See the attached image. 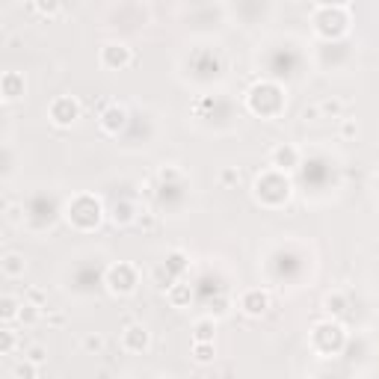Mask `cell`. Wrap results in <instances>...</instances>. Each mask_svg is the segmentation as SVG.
Wrapping results in <instances>:
<instances>
[{"label":"cell","mask_w":379,"mask_h":379,"mask_svg":"<svg viewBox=\"0 0 379 379\" xmlns=\"http://www.w3.org/2000/svg\"><path fill=\"white\" fill-rule=\"evenodd\" d=\"M110 220L116 225H134L140 220V210H136L134 201H116V205L110 208Z\"/></svg>","instance_id":"cell-15"},{"label":"cell","mask_w":379,"mask_h":379,"mask_svg":"<svg viewBox=\"0 0 379 379\" xmlns=\"http://www.w3.org/2000/svg\"><path fill=\"white\" fill-rule=\"evenodd\" d=\"M190 267V258H187V252L181 249H172L169 255H166V273L172 276V279H178V276Z\"/></svg>","instance_id":"cell-19"},{"label":"cell","mask_w":379,"mask_h":379,"mask_svg":"<svg viewBox=\"0 0 379 379\" xmlns=\"http://www.w3.org/2000/svg\"><path fill=\"white\" fill-rule=\"evenodd\" d=\"M48 323H50V326H62V323H66V317H62V314H50Z\"/></svg>","instance_id":"cell-32"},{"label":"cell","mask_w":379,"mask_h":379,"mask_svg":"<svg viewBox=\"0 0 379 379\" xmlns=\"http://www.w3.org/2000/svg\"><path fill=\"white\" fill-rule=\"evenodd\" d=\"M240 311L246 317H264L270 311V294L264 287H249L240 294Z\"/></svg>","instance_id":"cell-9"},{"label":"cell","mask_w":379,"mask_h":379,"mask_svg":"<svg viewBox=\"0 0 379 379\" xmlns=\"http://www.w3.org/2000/svg\"><path fill=\"white\" fill-rule=\"evenodd\" d=\"M290 190L294 187H290L285 172H279V169H267L255 178V199L264 208H282L290 199Z\"/></svg>","instance_id":"cell-2"},{"label":"cell","mask_w":379,"mask_h":379,"mask_svg":"<svg viewBox=\"0 0 379 379\" xmlns=\"http://www.w3.org/2000/svg\"><path fill=\"white\" fill-rule=\"evenodd\" d=\"M356 122H352V119H344V122H341V136H347V140H350V136H356Z\"/></svg>","instance_id":"cell-28"},{"label":"cell","mask_w":379,"mask_h":379,"mask_svg":"<svg viewBox=\"0 0 379 379\" xmlns=\"http://www.w3.org/2000/svg\"><path fill=\"white\" fill-rule=\"evenodd\" d=\"M98 124L104 134H119V131H124V124H128V110H124L122 104H107L104 110H101Z\"/></svg>","instance_id":"cell-11"},{"label":"cell","mask_w":379,"mask_h":379,"mask_svg":"<svg viewBox=\"0 0 379 379\" xmlns=\"http://www.w3.org/2000/svg\"><path fill=\"white\" fill-rule=\"evenodd\" d=\"M246 104H249L252 113H258V116L273 119V116H279L282 113L285 95H282V90L276 83H255L249 90V95H246Z\"/></svg>","instance_id":"cell-3"},{"label":"cell","mask_w":379,"mask_h":379,"mask_svg":"<svg viewBox=\"0 0 379 379\" xmlns=\"http://www.w3.org/2000/svg\"><path fill=\"white\" fill-rule=\"evenodd\" d=\"M83 350H86V352H101V350H104V335L90 332V335L83 338Z\"/></svg>","instance_id":"cell-27"},{"label":"cell","mask_w":379,"mask_h":379,"mask_svg":"<svg viewBox=\"0 0 379 379\" xmlns=\"http://www.w3.org/2000/svg\"><path fill=\"white\" fill-rule=\"evenodd\" d=\"M213 338H217V320H213V317L196 320V326H193V344H213Z\"/></svg>","instance_id":"cell-17"},{"label":"cell","mask_w":379,"mask_h":379,"mask_svg":"<svg viewBox=\"0 0 379 379\" xmlns=\"http://www.w3.org/2000/svg\"><path fill=\"white\" fill-rule=\"evenodd\" d=\"M66 220L71 222V229H78V231H95L101 220H104V208H101L98 196L78 193L66 205Z\"/></svg>","instance_id":"cell-1"},{"label":"cell","mask_w":379,"mask_h":379,"mask_svg":"<svg viewBox=\"0 0 379 379\" xmlns=\"http://www.w3.org/2000/svg\"><path fill=\"white\" fill-rule=\"evenodd\" d=\"M24 359L33 362V364H39V368H42V364L48 362V350H45L42 344H30L27 352H24Z\"/></svg>","instance_id":"cell-26"},{"label":"cell","mask_w":379,"mask_h":379,"mask_svg":"<svg viewBox=\"0 0 379 379\" xmlns=\"http://www.w3.org/2000/svg\"><path fill=\"white\" fill-rule=\"evenodd\" d=\"M166 299H169L172 308H187L190 299H193V290H190V285H184V282H172L166 287Z\"/></svg>","instance_id":"cell-16"},{"label":"cell","mask_w":379,"mask_h":379,"mask_svg":"<svg viewBox=\"0 0 379 379\" xmlns=\"http://www.w3.org/2000/svg\"><path fill=\"white\" fill-rule=\"evenodd\" d=\"M48 119L57 124V128H71L74 122L80 119V101L74 95H59L50 101L48 107Z\"/></svg>","instance_id":"cell-7"},{"label":"cell","mask_w":379,"mask_h":379,"mask_svg":"<svg viewBox=\"0 0 379 379\" xmlns=\"http://www.w3.org/2000/svg\"><path fill=\"white\" fill-rule=\"evenodd\" d=\"M270 163H273V169H279V172L296 169V166H299V148H296V145H290V143L276 145V148H273V155H270Z\"/></svg>","instance_id":"cell-12"},{"label":"cell","mask_w":379,"mask_h":379,"mask_svg":"<svg viewBox=\"0 0 379 379\" xmlns=\"http://www.w3.org/2000/svg\"><path fill=\"white\" fill-rule=\"evenodd\" d=\"M193 359L199 364H213V359H217V347L213 344H193Z\"/></svg>","instance_id":"cell-23"},{"label":"cell","mask_w":379,"mask_h":379,"mask_svg":"<svg viewBox=\"0 0 379 379\" xmlns=\"http://www.w3.org/2000/svg\"><path fill=\"white\" fill-rule=\"evenodd\" d=\"M347 344V332L344 326H341L338 320H320L314 323L311 329V347L320 352V356H335V352H341Z\"/></svg>","instance_id":"cell-5"},{"label":"cell","mask_w":379,"mask_h":379,"mask_svg":"<svg viewBox=\"0 0 379 379\" xmlns=\"http://www.w3.org/2000/svg\"><path fill=\"white\" fill-rule=\"evenodd\" d=\"M12 379H39V364H33V362H18L15 368H12Z\"/></svg>","instance_id":"cell-21"},{"label":"cell","mask_w":379,"mask_h":379,"mask_svg":"<svg viewBox=\"0 0 379 379\" xmlns=\"http://www.w3.org/2000/svg\"><path fill=\"white\" fill-rule=\"evenodd\" d=\"M98 59H101V66H104V69L122 71V69H128L134 62V50L124 42H107V45H101Z\"/></svg>","instance_id":"cell-8"},{"label":"cell","mask_w":379,"mask_h":379,"mask_svg":"<svg viewBox=\"0 0 379 379\" xmlns=\"http://www.w3.org/2000/svg\"><path fill=\"white\" fill-rule=\"evenodd\" d=\"M350 24V3H317L314 6V30L320 36H341Z\"/></svg>","instance_id":"cell-4"},{"label":"cell","mask_w":379,"mask_h":379,"mask_svg":"<svg viewBox=\"0 0 379 379\" xmlns=\"http://www.w3.org/2000/svg\"><path fill=\"white\" fill-rule=\"evenodd\" d=\"M0 338H3V341H0V352H3V356H12V352H15V347H18L15 329H9V326H6V329L0 332Z\"/></svg>","instance_id":"cell-25"},{"label":"cell","mask_w":379,"mask_h":379,"mask_svg":"<svg viewBox=\"0 0 379 379\" xmlns=\"http://www.w3.org/2000/svg\"><path fill=\"white\" fill-rule=\"evenodd\" d=\"M341 110H344V104L338 98H323L317 104V113H323L326 119H341Z\"/></svg>","instance_id":"cell-24"},{"label":"cell","mask_w":379,"mask_h":379,"mask_svg":"<svg viewBox=\"0 0 379 379\" xmlns=\"http://www.w3.org/2000/svg\"><path fill=\"white\" fill-rule=\"evenodd\" d=\"M39 320H42V308H39V306H33V302H27V299H24L18 323H24V326H33V323H39Z\"/></svg>","instance_id":"cell-22"},{"label":"cell","mask_w":379,"mask_h":379,"mask_svg":"<svg viewBox=\"0 0 379 379\" xmlns=\"http://www.w3.org/2000/svg\"><path fill=\"white\" fill-rule=\"evenodd\" d=\"M323 308L329 314H335V317H344V314H347V296L341 294V290H332V294H326Z\"/></svg>","instance_id":"cell-20"},{"label":"cell","mask_w":379,"mask_h":379,"mask_svg":"<svg viewBox=\"0 0 379 379\" xmlns=\"http://www.w3.org/2000/svg\"><path fill=\"white\" fill-rule=\"evenodd\" d=\"M231 181H237V172L234 169H225L222 172V184H231Z\"/></svg>","instance_id":"cell-31"},{"label":"cell","mask_w":379,"mask_h":379,"mask_svg":"<svg viewBox=\"0 0 379 379\" xmlns=\"http://www.w3.org/2000/svg\"><path fill=\"white\" fill-rule=\"evenodd\" d=\"M136 225H143L145 231H151V229H155V225H157V220L151 217V213H140V220H136Z\"/></svg>","instance_id":"cell-29"},{"label":"cell","mask_w":379,"mask_h":379,"mask_svg":"<svg viewBox=\"0 0 379 379\" xmlns=\"http://www.w3.org/2000/svg\"><path fill=\"white\" fill-rule=\"evenodd\" d=\"M21 306H24V299L3 296V299H0V320H3L6 326H12V323L21 317Z\"/></svg>","instance_id":"cell-18"},{"label":"cell","mask_w":379,"mask_h":379,"mask_svg":"<svg viewBox=\"0 0 379 379\" xmlns=\"http://www.w3.org/2000/svg\"><path fill=\"white\" fill-rule=\"evenodd\" d=\"M24 270H27V261H24L21 252H6V255L0 258V273H3L6 279H21Z\"/></svg>","instance_id":"cell-14"},{"label":"cell","mask_w":379,"mask_h":379,"mask_svg":"<svg viewBox=\"0 0 379 379\" xmlns=\"http://www.w3.org/2000/svg\"><path fill=\"white\" fill-rule=\"evenodd\" d=\"M104 285H107L110 294L128 296V294L136 290V285H140V270H136L134 264H128V261H119V264H113V267H107Z\"/></svg>","instance_id":"cell-6"},{"label":"cell","mask_w":379,"mask_h":379,"mask_svg":"<svg viewBox=\"0 0 379 379\" xmlns=\"http://www.w3.org/2000/svg\"><path fill=\"white\" fill-rule=\"evenodd\" d=\"M155 379H166V376H155Z\"/></svg>","instance_id":"cell-33"},{"label":"cell","mask_w":379,"mask_h":379,"mask_svg":"<svg viewBox=\"0 0 379 379\" xmlns=\"http://www.w3.org/2000/svg\"><path fill=\"white\" fill-rule=\"evenodd\" d=\"M148 344H151V332L143 323H128L122 329V347L128 352H145Z\"/></svg>","instance_id":"cell-10"},{"label":"cell","mask_w":379,"mask_h":379,"mask_svg":"<svg viewBox=\"0 0 379 379\" xmlns=\"http://www.w3.org/2000/svg\"><path fill=\"white\" fill-rule=\"evenodd\" d=\"M27 90V83H24V74L18 71H3V78H0V95L3 101H18Z\"/></svg>","instance_id":"cell-13"},{"label":"cell","mask_w":379,"mask_h":379,"mask_svg":"<svg viewBox=\"0 0 379 379\" xmlns=\"http://www.w3.org/2000/svg\"><path fill=\"white\" fill-rule=\"evenodd\" d=\"M33 9H39L42 15H57V12H59V3H36Z\"/></svg>","instance_id":"cell-30"}]
</instances>
